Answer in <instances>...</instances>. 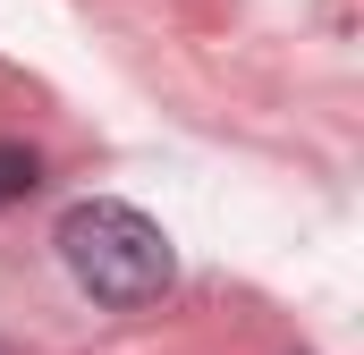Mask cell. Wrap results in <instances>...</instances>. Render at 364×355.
Instances as JSON below:
<instances>
[{
  "instance_id": "cell-1",
  "label": "cell",
  "mask_w": 364,
  "mask_h": 355,
  "mask_svg": "<svg viewBox=\"0 0 364 355\" xmlns=\"http://www.w3.org/2000/svg\"><path fill=\"white\" fill-rule=\"evenodd\" d=\"M60 263H68V279L85 288L93 305H119V313L153 305V296L178 279L170 237H161L136 203H77V212L60 220Z\"/></svg>"
},
{
  "instance_id": "cell-2",
  "label": "cell",
  "mask_w": 364,
  "mask_h": 355,
  "mask_svg": "<svg viewBox=\"0 0 364 355\" xmlns=\"http://www.w3.org/2000/svg\"><path fill=\"white\" fill-rule=\"evenodd\" d=\"M34 186H43L34 144H0V203H17V195H34Z\"/></svg>"
}]
</instances>
